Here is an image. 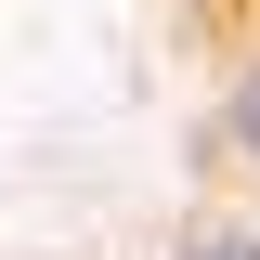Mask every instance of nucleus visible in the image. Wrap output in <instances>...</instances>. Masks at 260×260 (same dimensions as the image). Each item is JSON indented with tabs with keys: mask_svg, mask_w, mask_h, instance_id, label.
<instances>
[{
	"mask_svg": "<svg viewBox=\"0 0 260 260\" xmlns=\"http://www.w3.org/2000/svg\"><path fill=\"white\" fill-rule=\"evenodd\" d=\"M208 143H221L234 169H260V52H247V65L221 78V130H208Z\"/></svg>",
	"mask_w": 260,
	"mask_h": 260,
	"instance_id": "obj_1",
	"label": "nucleus"
},
{
	"mask_svg": "<svg viewBox=\"0 0 260 260\" xmlns=\"http://www.w3.org/2000/svg\"><path fill=\"white\" fill-rule=\"evenodd\" d=\"M169 260H260V221H195Z\"/></svg>",
	"mask_w": 260,
	"mask_h": 260,
	"instance_id": "obj_2",
	"label": "nucleus"
}]
</instances>
